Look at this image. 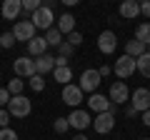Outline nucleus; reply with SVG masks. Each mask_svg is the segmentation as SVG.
<instances>
[{"label": "nucleus", "instance_id": "19", "mask_svg": "<svg viewBox=\"0 0 150 140\" xmlns=\"http://www.w3.org/2000/svg\"><path fill=\"white\" fill-rule=\"evenodd\" d=\"M145 53H148V48H145L140 40H135V38H133V40H128V43H125V55H130V58L138 60L140 55H145Z\"/></svg>", "mask_w": 150, "mask_h": 140}, {"label": "nucleus", "instance_id": "2", "mask_svg": "<svg viewBox=\"0 0 150 140\" xmlns=\"http://www.w3.org/2000/svg\"><path fill=\"white\" fill-rule=\"evenodd\" d=\"M33 110L30 100H28L25 95H13L10 103H8V113H10V118H28Z\"/></svg>", "mask_w": 150, "mask_h": 140}, {"label": "nucleus", "instance_id": "21", "mask_svg": "<svg viewBox=\"0 0 150 140\" xmlns=\"http://www.w3.org/2000/svg\"><path fill=\"white\" fill-rule=\"evenodd\" d=\"M135 40H140L145 48H150V23H140V25H138V30H135Z\"/></svg>", "mask_w": 150, "mask_h": 140}, {"label": "nucleus", "instance_id": "37", "mask_svg": "<svg viewBox=\"0 0 150 140\" xmlns=\"http://www.w3.org/2000/svg\"><path fill=\"white\" fill-rule=\"evenodd\" d=\"M143 125H148V128H150V110H145V113H143Z\"/></svg>", "mask_w": 150, "mask_h": 140}, {"label": "nucleus", "instance_id": "33", "mask_svg": "<svg viewBox=\"0 0 150 140\" xmlns=\"http://www.w3.org/2000/svg\"><path fill=\"white\" fill-rule=\"evenodd\" d=\"M8 103H10V93H8V88H0V108Z\"/></svg>", "mask_w": 150, "mask_h": 140}, {"label": "nucleus", "instance_id": "30", "mask_svg": "<svg viewBox=\"0 0 150 140\" xmlns=\"http://www.w3.org/2000/svg\"><path fill=\"white\" fill-rule=\"evenodd\" d=\"M0 140H18V133L10 128H0Z\"/></svg>", "mask_w": 150, "mask_h": 140}, {"label": "nucleus", "instance_id": "27", "mask_svg": "<svg viewBox=\"0 0 150 140\" xmlns=\"http://www.w3.org/2000/svg\"><path fill=\"white\" fill-rule=\"evenodd\" d=\"M0 45H3V48H13V45H15V35H13L10 30L3 33V35H0Z\"/></svg>", "mask_w": 150, "mask_h": 140}, {"label": "nucleus", "instance_id": "39", "mask_svg": "<svg viewBox=\"0 0 150 140\" xmlns=\"http://www.w3.org/2000/svg\"><path fill=\"white\" fill-rule=\"evenodd\" d=\"M73 140H88V138H85V135H75Z\"/></svg>", "mask_w": 150, "mask_h": 140}, {"label": "nucleus", "instance_id": "5", "mask_svg": "<svg viewBox=\"0 0 150 140\" xmlns=\"http://www.w3.org/2000/svg\"><path fill=\"white\" fill-rule=\"evenodd\" d=\"M103 83V78H100V73H98V70H93V68H88V70H83V75H80V83H78V85H80V90L83 93H98V85H100Z\"/></svg>", "mask_w": 150, "mask_h": 140}, {"label": "nucleus", "instance_id": "17", "mask_svg": "<svg viewBox=\"0 0 150 140\" xmlns=\"http://www.w3.org/2000/svg\"><path fill=\"white\" fill-rule=\"evenodd\" d=\"M120 15H123L125 20H135V18L140 15V3H135V0H125L123 5H120Z\"/></svg>", "mask_w": 150, "mask_h": 140}, {"label": "nucleus", "instance_id": "6", "mask_svg": "<svg viewBox=\"0 0 150 140\" xmlns=\"http://www.w3.org/2000/svg\"><path fill=\"white\" fill-rule=\"evenodd\" d=\"M13 70H15V78H33L35 75V60L30 55H23V58L13 60Z\"/></svg>", "mask_w": 150, "mask_h": 140}, {"label": "nucleus", "instance_id": "31", "mask_svg": "<svg viewBox=\"0 0 150 140\" xmlns=\"http://www.w3.org/2000/svg\"><path fill=\"white\" fill-rule=\"evenodd\" d=\"M68 43L73 45V48H78V45L83 43V33H78V30H75V33H70V35H68Z\"/></svg>", "mask_w": 150, "mask_h": 140}, {"label": "nucleus", "instance_id": "7", "mask_svg": "<svg viewBox=\"0 0 150 140\" xmlns=\"http://www.w3.org/2000/svg\"><path fill=\"white\" fill-rule=\"evenodd\" d=\"M88 108H90L95 115H100V113H110V110H112V103H110V98H108V95L93 93V95L88 98Z\"/></svg>", "mask_w": 150, "mask_h": 140}, {"label": "nucleus", "instance_id": "12", "mask_svg": "<svg viewBox=\"0 0 150 140\" xmlns=\"http://www.w3.org/2000/svg\"><path fill=\"white\" fill-rule=\"evenodd\" d=\"M68 123H70V128H75V130H85V128L93 125V118H90L88 110H78L75 108L73 113L68 115Z\"/></svg>", "mask_w": 150, "mask_h": 140}, {"label": "nucleus", "instance_id": "1", "mask_svg": "<svg viewBox=\"0 0 150 140\" xmlns=\"http://www.w3.org/2000/svg\"><path fill=\"white\" fill-rule=\"evenodd\" d=\"M53 20H55V15H53V8H50L48 3L40 5L30 15V23L35 25V30H50V28H53Z\"/></svg>", "mask_w": 150, "mask_h": 140}, {"label": "nucleus", "instance_id": "13", "mask_svg": "<svg viewBox=\"0 0 150 140\" xmlns=\"http://www.w3.org/2000/svg\"><path fill=\"white\" fill-rule=\"evenodd\" d=\"M93 128H95V133L108 135L112 128H115V113H100V115H95V120H93Z\"/></svg>", "mask_w": 150, "mask_h": 140}, {"label": "nucleus", "instance_id": "16", "mask_svg": "<svg viewBox=\"0 0 150 140\" xmlns=\"http://www.w3.org/2000/svg\"><path fill=\"white\" fill-rule=\"evenodd\" d=\"M45 50H48V43H45V38H33L30 43H28V53H30V58H40V55H45Z\"/></svg>", "mask_w": 150, "mask_h": 140}, {"label": "nucleus", "instance_id": "35", "mask_svg": "<svg viewBox=\"0 0 150 140\" xmlns=\"http://www.w3.org/2000/svg\"><path fill=\"white\" fill-rule=\"evenodd\" d=\"M68 63H70L68 58H60V55L55 58V68H68Z\"/></svg>", "mask_w": 150, "mask_h": 140}, {"label": "nucleus", "instance_id": "28", "mask_svg": "<svg viewBox=\"0 0 150 140\" xmlns=\"http://www.w3.org/2000/svg\"><path fill=\"white\" fill-rule=\"evenodd\" d=\"M73 50H75L73 45H70L68 40H63V45L58 48V55H60V58H68V60H70V55H73Z\"/></svg>", "mask_w": 150, "mask_h": 140}, {"label": "nucleus", "instance_id": "23", "mask_svg": "<svg viewBox=\"0 0 150 140\" xmlns=\"http://www.w3.org/2000/svg\"><path fill=\"white\" fill-rule=\"evenodd\" d=\"M53 73H55V80L63 83V88L70 85V80H73V70H70V65H68V68H55Z\"/></svg>", "mask_w": 150, "mask_h": 140}, {"label": "nucleus", "instance_id": "40", "mask_svg": "<svg viewBox=\"0 0 150 140\" xmlns=\"http://www.w3.org/2000/svg\"><path fill=\"white\" fill-rule=\"evenodd\" d=\"M140 140H150V138H140Z\"/></svg>", "mask_w": 150, "mask_h": 140}, {"label": "nucleus", "instance_id": "36", "mask_svg": "<svg viewBox=\"0 0 150 140\" xmlns=\"http://www.w3.org/2000/svg\"><path fill=\"white\" fill-rule=\"evenodd\" d=\"M98 73H100V78H105V75L112 73V68H110V65H103V68H98Z\"/></svg>", "mask_w": 150, "mask_h": 140}, {"label": "nucleus", "instance_id": "11", "mask_svg": "<svg viewBox=\"0 0 150 140\" xmlns=\"http://www.w3.org/2000/svg\"><path fill=\"white\" fill-rule=\"evenodd\" d=\"M83 100H85V98H83L80 85H73V83H70V85H65V88H63V103H65V105H70L73 110L78 108Z\"/></svg>", "mask_w": 150, "mask_h": 140}, {"label": "nucleus", "instance_id": "20", "mask_svg": "<svg viewBox=\"0 0 150 140\" xmlns=\"http://www.w3.org/2000/svg\"><path fill=\"white\" fill-rule=\"evenodd\" d=\"M45 43H48V48H50V45H53V48H60V45H63V33L53 25L48 33H45Z\"/></svg>", "mask_w": 150, "mask_h": 140}, {"label": "nucleus", "instance_id": "14", "mask_svg": "<svg viewBox=\"0 0 150 140\" xmlns=\"http://www.w3.org/2000/svg\"><path fill=\"white\" fill-rule=\"evenodd\" d=\"M0 13H3L5 20H18L20 13H23V0H5L3 8H0Z\"/></svg>", "mask_w": 150, "mask_h": 140}, {"label": "nucleus", "instance_id": "4", "mask_svg": "<svg viewBox=\"0 0 150 140\" xmlns=\"http://www.w3.org/2000/svg\"><path fill=\"white\" fill-rule=\"evenodd\" d=\"M130 108H133L135 113L150 110V90L148 88H135V90L130 93Z\"/></svg>", "mask_w": 150, "mask_h": 140}, {"label": "nucleus", "instance_id": "22", "mask_svg": "<svg viewBox=\"0 0 150 140\" xmlns=\"http://www.w3.org/2000/svg\"><path fill=\"white\" fill-rule=\"evenodd\" d=\"M135 65H138V73L143 78H148L150 80V53H145V55H140L138 60H135Z\"/></svg>", "mask_w": 150, "mask_h": 140}, {"label": "nucleus", "instance_id": "32", "mask_svg": "<svg viewBox=\"0 0 150 140\" xmlns=\"http://www.w3.org/2000/svg\"><path fill=\"white\" fill-rule=\"evenodd\" d=\"M8 123H10V113L8 108H0V128H8Z\"/></svg>", "mask_w": 150, "mask_h": 140}, {"label": "nucleus", "instance_id": "15", "mask_svg": "<svg viewBox=\"0 0 150 140\" xmlns=\"http://www.w3.org/2000/svg\"><path fill=\"white\" fill-rule=\"evenodd\" d=\"M50 70H55V55L45 53V55H40V58H35V73L38 75H45Z\"/></svg>", "mask_w": 150, "mask_h": 140}, {"label": "nucleus", "instance_id": "38", "mask_svg": "<svg viewBox=\"0 0 150 140\" xmlns=\"http://www.w3.org/2000/svg\"><path fill=\"white\" fill-rule=\"evenodd\" d=\"M125 115H128V118H135V115H138V113H135V110H133V108H130V105H128V110H125Z\"/></svg>", "mask_w": 150, "mask_h": 140}, {"label": "nucleus", "instance_id": "29", "mask_svg": "<svg viewBox=\"0 0 150 140\" xmlns=\"http://www.w3.org/2000/svg\"><path fill=\"white\" fill-rule=\"evenodd\" d=\"M40 5H43L40 0H23V10H25V13H30V15H33V13H35Z\"/></svg>", "mask_w": 150, "mask_h": 140}, {"label": "nucleus", "instance_id": "3", "mask_svg": "<svg viewBox=\"0 0 150 140\" xmlns=\"http://www.w3.org/2000/svg\"><path fill=\"white\" fill-rule=\"evenodd\" d=\"M135 70H138L135 58H130V55H120V58L115 60V68H112V73H115L120 80H128V78L135 75Z\"/></svg>", "mask_w": 150, "mask_h": 140}, {"label": "nucleus", "instance_id": "8", "mask_svg": "<svg viewBox=\"0 0 150 140\" xmlns=\"http://www.w3.org/2000/svg\"><path fill=\"white\" fill-rule=\"evenodd\" d=\"M108 98H110L112 105H123V103L130 100V90H128V85H125L123 80H118V83H112V85H110Z\"/></svg>", "mask_w": 150, "mask_h": 140}, {"label": "nucleus", "instance_id": "18", "mask_svg": "<svg viewBox=\"0 0 150 140\" xmlns=\"http://www.w3.org/2000/svg\"><path fill=\"white\" fill-rule=\"evenodd\" d=\"M55 28H58L63 35H70V33H75V18L70 15V13H63V15L58 18V25Z\"/></svg>", "mask_w": 150, "mask_h": 140}, {"label": "nucleus", "instance_id": "10", "mask_svg": "<svg viewBox=\"0 0 150 140\" xmlns=\"http://www.w3.org/2000/svg\"><path fill=\"white\" fill-rule=\"evenodd\" d=\"M115 48H118L115 33L112 30H103L100 35H98V50H100L103 55H110V53H115Z\"/></svg>", "mask_w": 150, "mask_h": 140}, {"label": "nucleus", "instance_id": "26", "mask_svg": "<svg viewBox=\"0 0 150 140\" xmlns=\"http://www.w3.org/2000/svg\"><path fill=\"white\" fill-rule=\"evenodd\" d=\"M53 128H55V133H68L70 130V123H68V118H55V123H53Z\"/></svg>", "mask_w": 150, "mask_h": 140}, {"label": "nucleus", "instance_id": "25", "mask_svg": "<svg viewBox=\"0 0 150 140\" xmlns=\"http://www.w3.org/2000/svg\"><path fill=\"white\" fill-rule=\"evenodd\" d=\"M23 88H25V83H23L20 78H13V80L8 83V93H10V98L13 95H23Z\"/></svg>", "mask_w": 150, "mask_h": 140}, {"label": "nucleus", "instance_id": "24", "mask_svg": "<svg viewBox=\"0 0 150 140\" xmlns=\"http://www.w3.org/2000/svg\"><path fill=\"white\" fill-rule=\"evenodd\" d=\"M28 80H30V83H28L30 90H35V93H43V90H45V78H43V75H38V73H35V75L28 78Z\"/></svg>", "mask_w": 150, "mask_h": 140}, {"label": "nucleus", "instance_id": "9", "mask_svg": "<svg viewBox=\"0 0 150 140\" xmlns=\"http://www.w3.org/2000/svg\"><path fill=\"white\" fill-rule=\"evenodd\" d=\"M13 35H15V43L18 40H25V43H30L33 38H35V25H33L30 20H18L15 28H13Z\"/></svg>", "mask_w": 150, "mask_h": 140}, {"label": "nucleus", "instance_id": "34", "mask_svg": "<svg viewBox=\"0 0 150 140\" xmlns=\"http://www.w3.org/2000/svg\"><path fill=\"white\" fill-rule=\"evenodd\" d=\"M140 15L150 18V0H145V3H140Z\"/></svg>", "mask_w": 150, "mask_h": 140}]
</instances>
